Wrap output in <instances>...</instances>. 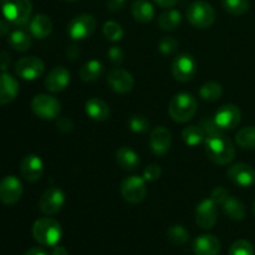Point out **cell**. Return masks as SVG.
<instances>
[{"label":"cell","instance_id":"4fadbf2b","mask_svg":"<svg viewBox=\"0 0 255 255\" xmlns=\"http://www.w3.org/2000/svg\"><path fill=\"white\" fill-rule=\"evenodd\" d=\"M22 184L15 176H6L0 181V202L4 204H14L21 198Z\"/></svg>","mask_w":255,"mask_h":255},{"label":"cell","instance_id":"7402d4cb","mask_svg":"<svg viewBox=\"0 0 255 255\" xmlns=\"http://www.w3.org/2000/svg\"><path fill=\"white\" fill-rule=\"evenodd\" d=\"M85 111L90 119L97 122H104L110 117L109 105L97 97H91L90 100H87V102L85 104Z\"/></svg>","mask_w":255,"mask_h":255},{"label":"cell","instance_id":"ffe728a7","mask_svg":"<svg viewBox=\"0 0 255 255\" xmlns=\"http://www.w3.org/2000/svg\"><path fill=\"white\" fill-rule=\"evenodd\" d=\"M19 94V84L10 74H0V105H7L14 101Z\"/></svg>","mask_w":255,"mask_h":255},{"label":"cell","instance_id":"d6986e66","mask_svg":"<svg viewBox=\"0 0 255 255\" xmlns=\"http://www.w3.org/2000/svg\"><path fill=\"white\" fill-rule=\"evenodd\" d=\"M20 172L27 182H37L44 173V163L36 154H27L21 159Z\"/></svg>","mask_w":255,"mask_h":255},{"label":"cell","instance_id":"5bb4252c","mask_svg":"<svg viewBox=\"0 0 255 255\" xmlns=\"http://www.w3.org/2000/svg\"><path fill=\"white\" fill-rule=\"evenodd\" d=\"M242 112L236 105H224L214 115V121L217 126L224 129H233L241 124Z\"/></svg>","mask_w":255,"mask_h":255},{"label":"cell","instance_id":"60d3db41","mask_svg":"<svg viewBox=\"0 0 255 255\" xmlns=\"http://www.w3.org/2000/svg\"><path fill=\"white\" fill-rule=\"evenodd\" d=\"M107 54H109V59L111 60V62L114 65H121L125 59L124 51H122L121 47L119 46H112Z\"/></svg>","mask_w":255,"mask_h":255},{"label":"cell","instance_id":"ac0fdd59","mask_svg":"<svg viewBox=\"0 0 255 255\" xmlns=\"http://www.w3.org/2000/svg\"><path fill=\"white\" fill-rule=\"evenodd\" d=\"M70 71L65 66H56L47 74L45 79V89L50 92H61L69 86Z\"/></svg>","mask_w":255,"mask_h":255},{"label":"cell","instance_id":"8fae6325","mask_svg":"<svg viewBox=\"0 0 255 255\" xmlns=\"http://www.w3.org/2000/svg\"><path fill=\"white\" fill-rule=\"evenodd\" d=\"M218 204L212 198L203 199L196 208V222L201 228L212 229L218 221Z\"/></svg>","mask_w":255,"mask_h":255},{"label":"cell","instance_id":"ab89813d","mask_svg":"<svg viewBox=\"0 0 255 255\" xmlns=\"http://www.w3.org/2000/svg\"><path fill=\"white\" fill-rule=\"evenodd\" d=\"M161 174H162V171L157 164H149L148 167L144 168L143 178L146 179V181L153 182V181H157V179H159Z\"/></svg>","mask_w":255,"mask_h":255},{"label":"cell","instance_id":"ee69618b","mask_svg":"<svg viewBox=\"0 0 255 255\" xmlns=\"http://www.w3.org/2000/svg\"><path fill=\"white\" fill-rule=\"evenodd\" d=\"M10 62H11V56H10L9 52L1 51L0 52V71L5 72L7 70V67L10 66Z\"/></svg>","mask_w":255,"mask_h":255},{"label":"cell","instance_id":"5b68a950","mask_svg":"<svg viewBox=\"0 0 255 255\" xmlns=\"http://www.w3.org/2000/svg\"><path fill=\"white\" fill-rule=\"evenodd\" d=\"M187 19L194 27L207 29V27H211L216 21V11L211 4L198 0V1L192 2L188 6Z\"/></svg>","mask_w":255,"mask_h":255},{"label":"cell","instance_id":"d6a6232c","mask_svg":"<svg viewBox=\"0 0 255 255\" xmlns=\"http://www.w3.org/2000/svg\"><path fill=\"white\" fill-rule=\"evenodd\" d=\"M223 7L227 12L234 16L244 15L251 9L249 0H223Z\"/></svg>","mask_w":255,"mask_h":255},{"label":"cell","instance_id":"7bdbcfd3","mask_svg":"<svg viewBox=\"0 0 255 255\" xmlns=\"http://www.w3.org/2000/svg\"><path fill=\"white\" fill-rule=\"evenodd\" d=\"M126 5V0H109L107 1V9L111 12L121 11Z\"/></svg>","mask_w":255,"mask_h":255},{"label":"cell","instance_id":"52a82bcc","mask_svg":"<svg viewBox=\"0 0 255 255\" xmlns=\"http://www.w3.org/2000/svg\"><path fill=\"white\" fill-rule=\"evenodd\" d=\"M121 194L125 201L128 203H141L147 194L146 179L138 176L127 177L121 183Z\"/></svg>","mask_w":255,"mask_h":255},{"label":"cell","instance_id":"3957f363","mask_svg":"<svg viewBox=\"0 0 255 255\" xmlns=\"http://www.w3.org/2000/svg\"><path fill=\"white\" fill-rule=\"evenodd\" d=\"M169 116L179 124L188 122L197 112V100L193 95L181 92L171 100L168 106Z\"/></svg>","mask_w":255,"mask_h":255},{"label":"cell","instance_id":"83f0119b","mask_svg":"<svg viewBox=\"0 0 255 255\" xmlns=\"http://www.w3.org/2000/svg\"><path fill=\"white\" fill-rule=\"evenodd\" d=\"M181 22L182 15L178 10H167V11L162 12L158 17V26L166 31L176 30L181 25Z\"/></svg>","mask_w":255,"mask_h":255},{"label":"cell","instance_id":"484cf974","mask_svg":"<svg viewBox=\"0 0 255 255\" xmlns=\"http://www.w3.org/2000/svg\"><path fill=\"white\" fill-rule=\"evenodd\" d=\"M223 207V211L232 221H243L246 217V207L239 201L238 198L233 196H228L224 199L223 203L221 204Z\"/></svg>","mask_w":255,"mask_h":255},{"label":"cell","instance_id":"f5cc1de1","mask_svg":"<svg viewBox=\"0 0 255 255\" xmlns=\"http://www.w3.org/2000/svg\"><path fill=\"white\" fill-rule=\"evenodd\" d=\"M66 1H77V0H66Z\"/></svg>","mask_w":255,"mask_h":255},{"label":"cell","instance_id":"8d00e7d4","mask_svg":"<svg viewBox=\"0 0 255 255\" xmlns=\"http://www.w3.org/2000/svg\"><path fill=\"white\" fill-rule=\"evenodd\" d=\"M128 126L131 128V131L134 132V133H144V132L148 131L149 121L144 116L134 115V116H132L129 119Z\"/></svg>","mask_w":255,"mask_h":255},{"label":"cell","instance_id":"d590c367","mask_svg":"<svg viewBox=\"0 0 255 255\" xmlns=\"http://www.w3.org/2000/svg\"><path fill=\"white\" fill-rule=\"evenodd\" d=\"M229 255H254V247L246 239L236 241L229 248Z\"/></svg>","mask_w":255,"mask_h":255},{"label":"cell","instance_id":"f35d334b","mask_svg":"<svg viewBox=\"0 0 255 255\" xmlns=\"http://www.w3.org/2000/svg\"><path fill=\"white\" fill-rule=\"evenodd\" d=\"M201 127L204 131V133L208 134V136H213V134H219L222 133V129L217 126L216 121L211 120L209 117H206L201 121Z\"/></svg>","mask_w":255,"mask_h":255},{"label":"cell","instance_id":"74e56055","mask_svg":"<svg viewBox=\"0 0 255 255\" xmlns=\"http://www.w3.org/2000/svg\"><path fill=\"white\" fill-rule=\"evenodd\" d=\"M158 49L161 50V52L166 55H171L173 52H176V50L178 49V41H177L174 37L172 36H166L159 41Z\"/></svg>","mask_w":255,"mask_h":255},{"label":"cell","instance_id":"603a6c76","mask_svg":"<svg viewBox=\"0 0 255 255\" xmlns=\"http://www.w3.org/2000/svg\"><path fill=\"white\" fill-rule=\"evenodd\" d=\"M29 30L36 39H45L52 31V21L47 15L37 14L30 20Z\"/></svg>","mask_w":255,"mask_h":255},{"label":"cell","instance_id":"7dc6e473","mask_svg":"<svg viewBox=\"0 0 255 255\" xmlns=\"http://www.w3.org/2000/svg\"><path fill=\"white\" fill-rule=\"evenodd\" d=\"M10 32V22L6 19H0V37L6 36Z\"/></svg>","mask_w":255,"mask_h":255},{"label":"cell","instance_id":"f546056e","mask_svg":"<svg viewBox=\"0 0 255 255\" xmlns=\"http://www.w3.org/2000/svg\"><path fill=\"white\" fill-rule=\"evenodd\" d=\"M182 138L187 146L196 147L206 139V133L201 126H188L182 132Z\"/></svg>","mask_w":255,"mask_h":255},{"label":"cell","instance_id":"681fc988","mask_svg":"<svg viewBox=\"0 0 255 255\" xmlns=\"http://www.w3.org/2000/svg\"><path fill=\"white\" fill-rule=\"evenodd\" d=\"M24 255H47L46 252L41 248H31L26 252Z\"/></svg>","mask_w":255,"mask_h":255},{"label":"cell","instance_id":"6da1fadb","mask_svg":"<svg viewBox=\"0 0 255 255\" xmlns=\"http://www.w3.org/2000/svg\"><path fill=\"white\" fill-rule=\"evenodd\" d=\"M206 152L208 154V158L213 163L221 164V166L231 163L236 157L234 144L223 133L207 137Z\"/></svg>","mask_w":255,"mask_h":255},{"label":"cell","instance_id":"ba28073f","mask_svg":"<svg viewBox=\"0 0 255 255\" xmlns=\"http://www.w3.org/2000/svg\"><path fill=\"white\" fill-rule=\"evenodd\" d=\"M96 29V19L90 14L75 16L67 26V34L74 40H84L91 36Z\"/></svg>","mask_w":255,"mask_h":255},{"label":"cell","instance_id":"7a4b0ae2","mask_svg":"<svg viewBox=\"0 0 255 255\" xmlns=\"http://www.w3.org/2000/svg\"><path fill=\"white\" fill-rule=\"evenodd\" d=\"M62 229L59 222L51 218H40L32 226V237L45 247H55L60 242Z\"/></svg>","mask_w":255,"mask_h":255},{"label":"cell","instance_id":"d4e9b609","mask_svg":"<svg viewBox=\"0 0 255 255\" xmlns=\"http://www.w3.org/2000/svg\"><path fill=\"white\" fill-rule=\"evenodd\" d=\"M131 12L134 20L142 24L152 21L154 17V7L147 0H136L131 6Z\"/></svg>","mask_w":255,"mask_h":255},{"label":"cell","instance_id":"f907efd6","mask_svg":"<svg viewBox=\"0 0 255 255\" xmlns=\"http://www.w3.org/2000/svg\"><path fill=\"white\" fill-rule=\"evenodd\" d=\"M52 255H69V252L66 251V248L64 247H55L54 252H52Z\"/></svg>","mask_w":255,"mask_h":255},{"label":"cell","instance_id":"e575fe53","mask_svg":"<svg viewBox=\"0 0 255 255\" xmlns=\"http://www.w3.org/2000/svg\"><path fill=\"white\" fill-rule=\"evenodd\" d=\"M104 35L110 40V41H120L124 37V29L121 25L116 21H106L104 27H102Z\"/></svg>","mask_w":255,"mask_h":255},{"label":"cell","instance_id":"2e32d148","mask_svg":"<svg viewBox=\"0 0 255 255\" xmlns=\"http://www.w3.org/2000/svg\"><path fill=\"white\" fill-rule=\"evenodd\" d=\"M228 178L241 188H249L255 183V169L247 163L233 164L228 169Z\"/></svg>","mask_w":255,"mask_h":255},{"label":"cell","instance_id":"836d02e7","mask_svg":"<svg viewBox=\"0 0 255 255\" xmlns=\"http://www.w3.org/2000/svg\"><path fill=\"white\" fill-rule=\"evenodd\" d=\"M167 238L174 246H183L188 242L189 234L182 226H173L167 231Z\"/></svg>","mask_w":255,"mask_h":255},{"label":"cell","instance_id":"cb8c5ba5","mask_svg":"<svg viewBox=\"0 0 255 255\" xmlns=\"http://www.w3.org/2000/svg\"><path fill=\"white\" fill-rule=\"evenodd\" d=\"M116 161L122 169L136 171L139 166L138 154L129 147H120L116 151Z\"/></svg>","mask_w":255,"mask_h":255},{"label":"cell","instance_id":"1f68e13d","mask_svg":"<svg viewBox=\"0 0 255 255\" xmlns=\"http://www.w3.org/2000/svg\"><path fill=\"white\" fill-rule=\"evenodd\" d=\"M237 143L246 149H255V127H244L237 133Z\"/></svg>","mask_w":255,"mask_h":255},{"label":"cell","instance_id":"30bf717a","mask_svg":"<svg viewBox=\"0 0 255 255\" xmlns=\"http://www.w3.org/2000/svg\"><path fill=\"white\" fill-rule=\"evenodd\" d=\"M197 72V62L192 55L182 54L172 64V75L179 82H188Z\"/></svg>","mask_w":255,"mask_h":255},{"label":"cell","instance_id":"b9f144b4","mask_svg":"<svg viewBox=\"0 0 255 255\" xmlns=\"http://www.w3.org/2000/svg\"><path fill=\"white\" fill-rule=\"evenodd\" d=\"M228 196L229 193L226 188H223V187H216L214 191L212 192L211 198L213 199L217 204H222L224 202V199H226Z\"/></svg>","mask_w":255,"mask_h":255},{"label":"cell","instance_id":"4316f807","mask_svg":"<svg viewBox=\"0 0 255 255\" xmlns=\"http://www.w3.org/2000/svg\"><path fill=\"white\" fill-rule=\"evenodd\" d=\"M105 67L104 64L99 60H90L84 64L80 69V77L82 81L94 82L99 80L104 75Z\"/></svg>","mask_w":255,"mask_h":255},{"label":"cell","instance_id":"4dcf8cb0","mask_svg":"<svg viewBox=\"0 0 255 255\" xmlns=\"http://www.w3.org/2000/svg\"><path fill=\"white\" fill-rule=\"evenodd\" d=\"M222 95H223V87H222V85L218 84V82H206V84L199 89V96H201L202 100H204V101H217V100L221 99Z\"/></svg>","mask_w":255,"mask_h":255},{"label":"cell","instance_id":"f1b7e54d","mask_svg":"<svg viewBox=\"0 0 255 255\" xmlns=\"http://www.w3.org/2000/svg\"><path fill=\"white\" fill-rule=\"evenodd\" d=\"M9 45L19 52H25L31 46V37L24 30H15L9 36Z\"/></svg>","mask_w":255,"mask_h":255},{"label":"cell","instance_id":"7c38bea8","mask_svg":"<svg viewBox=\"0 0 255 255\" xmlns=\"http://www.w3.org/2000/svg\"><path fill=\"white\" fill-rule=\"evenodd\" d=\"M65 193L60 188H49L45 191L39 202V208L45 216H54L61 211L65 204Z\"/></svg>","mask_w":255,"mask_h":255},{"label":"cell","instance_id":"bcb514c9","mask_svg":"<svg viewBox=\"0 0 255 255\" xmlns=\"http://www.w3.org/2000/svg\"><path fill=\"white\" fill-rule=\"evenodd\" d=\"M66 55H67V57H69V59L75 60L76 57H79L80 49L76 46V45H70V46L67 47V50H66Z\"/></svg>","mask_w":255,"mask_h":255},{"label":"cell","instance_id":"44dd1931","mask_svg":"<svg viewBox=\"0 0 255 255\" xmlns=\"http://www.w3.org/2000/svg\"><path fill=\"white\" fill-rule=\"evenodd\" d=\"M193 252L196 255H218L221 242L212 234H203L194 241Z\"/></svg>","mask_w":255,"mask_h":255},{"label":"cell","instance_id":"816d5d0a","mask_svg":"<svg viewBox=\"0 0 255 255\" xmlns=\"http://www.w3.org/2000/svg\"><path fill=\"white\" fill-rule=\"evenodd\" d=\"M253 213H254V217H255V202H254V204H253Z\"/></svg>","mask_w":255,"mask_h":255},{"label":"cell","instance_id":"e0dca14e","mask_svg":"<svg viewBox=\"0 0 255 255\" xmlns=\"http://www.w3.org/2000/svg\"><path fill=\"white\" fill-rule=\"evenodd\" d=\"M149 146L157 156H164L172 146V133L164 126H158L151 132Z\"/></svg>","mask_w":255,"mask_h":255},{"label":"cell","instance_id":"8992f818","mask_svg":"<svg viewBox=\"0 0 255 255\" xmlns=\"http://www.w3.org/2000/svg\"><path fill=\"white\" fill-rule=\"evenodd\" d=\"M31 110L39 119L54 120L61 111V104L50 95H36L31 101Z\"/></svg>","mask_w":255,"mask_h":255},{"label":"cell","instance_id":"9c48e42d","mask_svg":"<svg viewBox=\"0 0 255 255\" xmlns=\"http://www.w3.org/2000/svg\"><path fill=\"white\" fill-rule=\"evenodd\" d=\"M45 71V64L42 60L35 56H25L17 60L15 64V72L17 76L26 81H34L42 76Z\"/></svg>","mask_w":255,"mask_h":255},{"label":"cell","instance_id":"277c9868","mask_svg":"<svg viewBox=\"0 0 255 255\" xmlns=\"http://www.w3.org/2000/svg\"><path fill=\"white\" fill-rule=\"evenodd\" d=\"M0 9L10 24L22 26L30 20L32 4L30 0H0Z\"/></svg>","mask_w":255,"mask_h":255},{"label":"cell","instance_id":"f6af8a7d","mask_svg":"<svg viewBox=\"0 0 255 255\" xmlns=\"http://www.w3.org/2000/svg\"><path fill=\"white\" fill-rule=\"evenodd\" d=\"M74 127V124H72L71 120L66 119V117H62L57 121V128L62 132H70Z\"/></svg>","mask_w":255,"mask_h":255},{"label":"cell","instance_id":"9a60e30c","mask_svg":"<svg viewBox=\"0 0 255 255\" xmlns=\"http://www.w3.org/2000/svg\"><path fill=\"white\" fill-rule=\"evenodd\" d=\"M107 84L112 91L117 94H127L134 86V79L128 71L124 69H112L107 75Z\"/></svg>","mask_w":255,"mask_h":255},{"label":"cell","instance_id":"c3c4849f","mask_svg":"<svg viewBox=\"0 0 255 255\" xmlns=\"http://www.w3.org/2000/svg\"><path fill=\"white\" fill-rule=\"evenodd\" d=\"M154 1L161 7H172L177 4L178 0H154Z\"/></svg>","mask_w":255,"mask_h":255}]
</instances>
